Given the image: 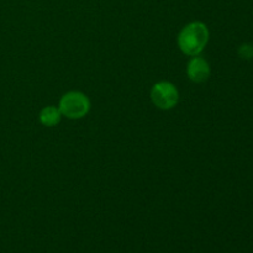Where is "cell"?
Returning a JSON list of instances; mask_svg holds the SVG:
<instances>
[{"label":"cell","mask_w":253,"mask_h":253,"mask_svg":"<svg viewBox=\"0 0 253 253\" xmlns=\"http://www.w3.org/2000/svg\"><path fill=\"white\" fill-rule=\"evenodd\" d=\"M209 41V30L202 21H193L185 25L178 35L180 51L189 57L199 56Z\"/></svg>","instance_id":"obj_1"},{"label":"cell","mask_w":253,"mask_h":253,"mask_svg":"<svg viewBox=\"0 0 253 253\" xmlns=\"http://www.w3.org/2000/svg\"><path fill=\"white\" fill-rule=\"evenodd\" d=\"M91 104L88 96L82 91L72 90L64 94L58 104L62 116L71 120H78L84 118L90 111Z\"/></svg>","instance_id":"obj_2"},{"label":"cell","mask_w":253,"mask_h":253,"mask_svg":"<svg viewBox=\"0 0 253 253\" xmlns=\"http://www.w3.org/2000/svg\"><path fill=\"white\" fill-rule=\"evenodd\" d=\"M151 100L156 108L161 110H170L179 101V91L170 82H157L151 89Z\"/></svg>","instance_id":"obj_3"},{"label":"cell","mask_w":253,"mask_h":253,"mask_svg":"<svg viewBox=\"0 0 253 253\" xmlns=\"http://www.w3.org/2000/svg\"><path fill=\"white\" fill-rule=\"evenodd\" d=\"M187 76L194 83H203L210 77V66L199 56L192 57L187 64Z\"/></svg>","instance_id":"obj_4"},{"label":"cell","mask_w":253,"mask_h":253,"mask_svg":"<svg viewBox=\"0 0 253 253\" xmlns=\"http://www.w3.org/2000/svg\"><path fill=\"white\" fill-rule=\"evenodd\" d=\"M62 114L58 108L56 106H44L39 114V120L42 125L47 126V127H52L56 126L57 124L61 121Z\"/></svg>","instance_id":"obj_5"},{"label":"cell","mask_w":253,"mask_h":253,"mask_svg":"<svg viewBox=\"0 0 253 253\" xmlns=\"http://www.w3.org/2000/svg\"><path fill=\"white\" fill-rule=\"evenodd\" d=\"M239 56L244 59L253 58V47L251 44H242L239 48Z\"/></svg>","instance_id":"obj_6"}]
</instances>
